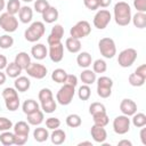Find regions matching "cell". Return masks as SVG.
Listing matches in <instances>:
<instances>
[{
    "instance_id": "30",
    "label": "cell",
    "mask_w": 146,
    "mask_h": 146,
    "mask_svg": "<svg viewBox=\"0 0 146 146\" xmlns=\"http://www.w3.org/2000/svg\"><path fill=\"white\" fill-rule=\"evenodd\" d=\"M14 133L15 135H25V136H29V133H30V125L25 121H18L14 125Z\"/></svg>"
},
{
    "instance_id": "62",
    "label": "cell",
    "mask_w": 146,
    "mask_h": 146,
    "mask_svg": "<svg viewBox=\"0 0 146 146\" xmlns=\"http://www.w3.org/2000/svg\"><path fill=\"white\" fill-rule=\"evenodd\" d=\"M22 1H24V2H32L33 0H22Z\"/></svg>"
},
{
    "instance_id": "56",
    "label": "cell",
    "mask_w": 146,
    "mask_h": 146,
    "mask_svg": "<svg viewBox=\"0 0 146 146\" xmlns=\"http://www.w3.org/2000/svg\"><path fill=\"white\" fill-rule=\"evenodd\" d=\"M140 140L143 145H146V128L144 127H141V130H140Z\"/></svg>"
},
{
    "instance_id": "2",
    "label": "cell",
    "mask_w": 146,
    "mask_h": 146,
    "mask_svg": "<svg viewBox=\"0 0 146 146\" xmlns=\"http://www.w3.org/2000/svg\"><path fill=\"white\" fill-rule=\"evenodd\" d=\"M46 27L42 22H33L24 32V36L29 42H36L44 34Z\"/></svg>"
},
{
    "instance_id": "37",
    "label": "cell",
    "mask_w": 146,
    "mask_h": 146,
    "mask_svg": "<svg viewBox=\"0 0 146 146\" xmlns=\"http://www.w3.org/2000/svg\"><path fill=\"white\" fill-rule=\"evenodd\" d=\"M128 81H129V83H130L131 86H133V87H141V86H144L146 79H144V78L137 75V74L133 72V73H131V74L129 75Z\"/></svg>"
},
{
    "instance_id": "1",
    "label": "cell",
    "mask_w": 146,
    "mask_h": 146,
    "mask_svg": "<svg viewBox=\"0 0 146 146\" xmlns=\"http://www.w3.org/2000/svg\"><path fill=\"white\" fill-rule=\"evenodd\" d=\"M114 21L120 26H127L131 22V8L124 1H119L114 6Z\"/></svg>"
},
{
    "instance_id": "29",
    "label": "cell",
    "mask_w": 146,
    "mask_h": 146,
    "mask_svg": "<svg viewBox=\"0 0 146 146\" xmlns=\"http://www.w3.org/2000/svg\"><path fill=\"white\" fill-rule=\"evenodd\" d=\"M92 120H94V124L99 125V127H106L110 122L108 115L106 114V112H102V113H97L92 115Z\"/></svg>"
},
{
    "instance_id": "7",
    "label": "cell",
    "mask_w": 146,
    "mask_h": 146,
    "mask_svg": "<svg viewBox=\"0 0 146 146\" xmlns=\"http://www.w3.org/2000/svg\"><path fill=\"white\" fill-rule=\"evenodd\" d=\"M90 32H91V26H90L89 22H87V21H79L70 30L71 36L76 38V39H82L87 35H89Z\"/></svg>"
},
{
    "instance_id": "25",
    "label": "cell",
    "mask_w": 146,
    "mask_h": 146,
    "mask_svg": "<svg viewBox=\"0 0 146 146\" xmlns=\"http://www.w3.org/2000/svg\"><path fill=\"white\" fill-rule=\"evenodd\" d=\"M5 70H6V75H8L9 78H13V79H16L17 76H19L21 73H22V71H23L15 62L9 63V64L6 66Z\"/></svg>"
},
{
    "instance_id": "31",
    "label": "cell",
    "mask_w": 146,
    "mask_h": 146,
    "mask_svg": "<svg viewBox=\"0 0 146 146\" xmlns=\"http://www.w3.org/2000/svg\"><path fill=\"white\" fill-rule=\"evenodd\" d=\"M0 141H1V144L5 145V146L14 145V143H15V133L10 132L9 130L2 131L1 135H0Z\"/></svg>"
},
{
    "instance_id": "57",
    "label": "cell",
    "mask_w": 146,
    "mask_h": 146,
    "mask_svg": "<svg viewBox=\"0 0 146 146\" xmlns=\"http://www.w3.org/2000/svg\"><path fill=\"white\" fill-rule=\"evenodd\" d=\"M97 1H98L99 7H103V8L108 7L111 5V2H112V0H97Z\"/></svg>"
},
{
    "instance_id": "10",
    "label": "cell",
    "mask_w": 146,
    "mask_h": 146,
    "mask_svg": "<svg viewBox=\"0 0 146 146\" xmlns=\"http://www.w3.org/2000/svg\"><path fill=\"white\" fill-rule=\"evenodd\" d=\"M25 71L31 78H34V79H38V80L43 79L47 75V72H48L47 67L42 64H39V63H31Z\"/></svg>"
},
{
    "instance_id": "16",
    "label": "cell",
    "mask_w": 146,
    "mask_h": 146,
    "mask_svg": "<svg viewBox=\"0 0 146 146\" xmlns=\"http://www.w3.org/2000/svg\"><path fill=\"white\" fill-rule=\"evenodd\" d=\"M58 10L57 8L52 7V6H49L48 9H46L43 13H42V19L43 22L48 23V24H51L54 22H56L58 19Z\"/></svg>"
},
{
    "instance_id": "40",
    "label": "cell",
    "mask_w": 146,
    "mask_h": 146,
    "mask_svg": "<svg viewBox=\"0 0 146 146\" xmlns=\"http://www.w3.org/2000/svg\"><path fill=\"white\" fill-rule=\"evenodd\" d=\"M13 44H14V39L9 34H3L0 36V48L9 49Z\"/></svg>"
},
{
    "instance_id": "15",
    "label": "cell",
    "mask_w": 146,
    "mask_h": 146,
    "mask_svg": "<svg viewBox=\"0 0 146 146\" xmlns=\"http://www.w3.org/2000/svg\"><path fill=\"white\" fill-rule=\"evenodd\" d=\"M31 55L36 59V60H42L48 56V49L46 48L44 44L42 43H36L35 46L32 47L31 49Z\"/></svg>"
},
{
    "instance_id": "23",
    "label": "cell",
    "mask_w": 146,
    "mask_h": 146,
    "mask_svg": "<svg viewBox=\"0 0 146 146\" xmlns=\"http://www.w3.org/2000/svg\"><path fill=\"white\" fill-rule=\"evenodd\" d=\"M43 119H44V115H43V112L38 110L36 112H33L31 114H27V122L29 124L31 125H39L43 122Z\"/></svg>"
},
{
    "instance_id": "46",
    "label": "cell",
    "mask_w": 146,
    "mask_h": 146,
    "mask_svg": "<svg viewBox=\"0 0 146 146\" xmlns=\"http://www.w3.org/2000/svg\"><path fill=\"white\" fill-rule=\"evenodd\" d=\"M5 104H6L7 110L14 112V111L18 110V107H19V98H13V99L5 100Z\"/></svg>"
},
{
    "instance_id": "3",
    "label": "cell",
    "mask_w": 146,
    "mask_h": 146,
    "mask_svg": "<svg viewBox=\"0 0 146 146\" xmlns=\"http://www.w3.org/2000/svg\"><path fill=\"white\" fill-rule=\"evenodd\" d=\"M98 48L103 57L113 58L116 55V46L112 38H103L98 42Z\"/></svg>"
},
{
    "instance_id": "44",
    "label": "cell",
    "mask_w": 146,
    "mask_h": 146,
    "mask_svg": "<svg viewBox=\"0 0 146 146\" xmlns=\"http://www.w3.org/2000/svg\"><path fill=\"white\" fill-rule=\"evenodd\" d=\"M49 6H50V5H49V2H48L47 0H36V1L34 2V10H35L36 13L42 14L46 9H48Z\"/></svg>"
},
{
    "instance_id": "13",
    "label": "cell",
    "mask_w": 146,
    "mask_h": 146,
    "mask_svg": "<svg viewBox=\"0 0 146 146\" xmlns=\"http://www.w3.org/2000/svg\"><path fill=\"white\" fill-rule=\"evenodd\" d=\"M120 111L122 112L123 115L127 116H132L136 112H137V104L129 98H124L122 99V102L120 103Z\"/></svg>"
},
{
    "instance_id": "11",
    "label": "cell",
    "mask_w": 146,
    "mask_h": 146,
    "mask_svg": "<svg viewBox=\"0 0 146 146\" xmlns=\"http://www.w3.org/2000/svg\"><path fill=\"white\" fill-rule=\"evenodd\" d=\"M48 56L54 63H59L64 57V44L62 42L50 44L48 50Z\"/></svg>"
},
{
    "instance_id": "45",
    "label": "cell",
    "mask_w": 146,
    "mask_h": 146,
    "mask_svg": "<svg viewBox=\"0 0 146 146\" xmlns=\"http://www.w3.org/2000/svg\"><path fill=\"white\" fill-rule=\"evenodd\" d=\"M97 80V87H105V88H112L113 87V81L108 76H100Z\"/></svg>"
},
{
    "instance_id": "28",
    "label": "cell",
    "mask_w": 146,
    "mask_h": 146,
    "mask_svg": "<svg viewBox=\"0 0 146 146\" xmlns=\"http://www.w3.org/2000/svg\"><path fill=\"white\" fill-rule=\"evenodd\" d=\"M33 137L34 139L38 141V143H43L46 141L48 138H49V132L46 128H42V127H39V128H35L34 131H33Z\"/></svg>"
},
{
    "instance_id": "61",
    "label": "cell",
    "mask_w": 146,
    "mask_h": 146,
    "mask_svg": "<svg viewBox=\"0 0 146 146\" xmlns=\"http://www.w3.org/2000/svg\"><path fill=\"white\" fill-rule=\"evenodd\" d=\"M5 7H6V2H5V0H0V11H2V10L5 9Z\"/></svg>"
},
{
    "instance_id": "60",
    "label": "cell",
    "mask_w": 146,
    "mask_h": 146,
    "mask_svg": "<svg viewBox=\"0 0 146 146\" xmlns=\"http://www.w3.org/2000/svg\"><path fill=\"white\" fill-rule=\"evenodd\" d=\"M82 145H89V146H92V143L91 141H81L78 144V146H82Z\"/></svg>"
},
{
    "instance_id": "36",
    "label": "cell",
    "mask_w": 146,
    "mask_h": 146,
    "mask_svg": "<svg viewBox=\"0 0 146 146\" xmlns=\"http://www.w3.org/2000/svg\"><path fill=\"white\" fill-rule=\"evenodd\" d=\"M81 123H82V120L78 114H70L66 117V124L70 128H78L81 125Z\"/></svg>"
},
{
    "instance_id": "53",
    "label": "cell",
    "mask_w": 146,
    "mask_h": 146,
    "mask_svg": "<svg viewBox=\"0 0 146 146\" xmlns=\"http://www.w3.org/2000/svg\"><path fill=\"white\" fill-rule=\"evenodd\" d=\"M65 83L66 84H70V86H73V87H76V84H78V78H76V75H74V74H67L66 80H65Z\"/></svg>"
},
{
    "instance_id": "47",
    "label": "cell",
    "mask_w": 146,
    "mask_h": 146,
    "mask_svg": "<svg viewBox=\"0 0 146 146\" xmlns=\"http://www.w3.org/2000/svg\"><path fill=\"white\" fill-rule=\"evenodd\" d=\"M11 128H13V122L5 116H0V132L10 130Z\"/></svg>"
},
{
    "instance_id": "6",
    "label": "cell",
    "mask_w": 146,
    "mask_h": 146,
    "mask_svg": "<svg viewBox=\"0 0 146 146\" xmlns=\"http://www.w3.org/2000/svg\"><path fill=\"white\" fill-rule=\"evenodd\" d=\"M137 59V50L133 48H127L119 54L117 63L121 67H130Z\"/></svg>"
},
{
    "instance_id": "35",
    "label": "cell",
    "mask_w": 146,
    "mask_h": 146,
    "mask_svg": "<svg viewBox=\"0 0 146 146\" xmlns=\"http://www.w3.org/2000/svg\"><path fill=\"white\" fill-rule=\"evenodd\" d=\"M132 124L137 128H141L146 125V115L144 113H135L132 115Z\"/></svg>"
},
{
    "instance_id": "17",
    "label": "cell",
    "mask_w": 146,
    "mask_h": 146,
    "mask_svg": "<svg viewBox=\"0 0 146 146\" xmlns=\"http://www.w3.org/2000/svg\"><path fill=\"white\" fill-rule=\"evenodd\" d=\"M22 70H26L29 67V65L31 64V57L29 56L27 52L25 51H21L16 55L15 57V60H14Z\"/></svg>"
},
{
    "instance_id": "59",
    "label": "cell",
    "mask_w": 146,
    "mask_h": 146,
    "mask_svg": "<svg viewBox=\"0 0 146 146\" xmlns=\"http://www.w3.org/2000/svg\"><path fill=\"white\" fill-rule=\"evenodd\" d=\"M6 79H7L6 73H3V72L0 71V86H2V84L6 82Z\"/></svg>"
},
{
    "instance_id": "58",
    "label": "cell",
    "mask_w": 146,
    "mask_h": 146,
    "mask_svg": "<svg viewBox=\"0 0 146 146\" xmlns=\"http://www.w3.org/2000/svg\"><path fill=\"white\" fill-rule=\"evenodd\" d=\"M119 146H132V143L130 141V140H127V139H123V140H120L119 141V144H117Z\"/></svg>"
},
{
    "instance_id": "48",
    "label": "cell",
    "mask_w": 146,
    "mask_h": 146,
    "mask_svg": "<svg viewBox=\"0 0 146 146\" xmlns=\"http://www.w3.org/2000/svg\"><path fill=\"white\" fill-rule=\"evenodd\" d=\"M59 125H60V121H59V119H57V117L51 116V117H48V119L46 120V127H47L48 129L54 130V129L59 128Z\"/></svg>"
},
{
    "instance_id": "33",
    "label": "cell",
    "mask_w": 146,
    "mask_h": 146,
    "mask_svg": "<svg viewBox=\"0 0 146 146\" xmlns=\"http://www.w3.org/2000/svg\"><path fill=\"white\" fill-rule=\"evenodd\" d=\"M41 108H42L43 113H48V114L54 113L56 111V108H57L56 100L54 98H51V99H48L46 102H42L41 103Z\"/></svg>"
},
{
    "instance_id": "52",
    "label": "cell",
    "mask_w": 146,
    "mask_h": 146,
    "mask_svg": "<svg viewBox=\"0 0 146 146\" xmlns=\"http://www.w3.org/2000/svg\"><path fill=\"white\" fill-rule=\"evenodd\" d=\"M29 139V136H25V135H15V145H24Z\"/></svg>"
},
{
    "instance_id": "55",
    "label": "cell",
    "mask_w": 146,
    "mask_h": 146,
    "mask_svg": "<svg viewBox=\"0 0 146 146\" xmlns=\"http://www.w3.org/2000/svg\"><path fill=\"white\" fill-rule=\"evenodd\" d=\"M8 65V62H7V57L5 55H0V71L6 68V66Z\"/></svg>"
},
{
    "instance_id": "32",
    "label": "cell",
    "mask_w": 146,
    "mask_h": 146,
    "mask_svg": "<svg viewBox=\"0 0 146 146\" xmlns=\"http://www.w3.org/2000/svg\"><path fill=\"white\" fill-rule=\"evenodd\" d=\"M66 76H67V73L63 68H56L51 73V79L57 83H65Z\"/></svg>"
},
{
    "instance_id": "12",
    "label": "cell",
    "mask_w": 146,
    "mask_h": 146,
    "mask_svg": "<svg viewBox=\"0 0 146 146\" xmlns=\"http://www.w3.org/2000/svg\"><path fill=\"white\" fill-rule=\"evenodd\" d=\"M63 36H64V27L60 24H55V26L51 29V32L47 39V42L49 46L58 43V42H60Z\"/></svg>"
},
{
    "instance_id": "43",
    "label": "cell",
    "mask_w": 146,
    "mask_h": 146,
    "mask_svg": "<svg viewBox=\"0 0 146 146\" xmlns=\"http://www.w3.org/2000/svg\"><path fill=\"white\" fill-rule=\"evenodd\" d=\"M38 98H39L40 103H42V102H46V100L51 99V98H54V97H52V92H51V90H50L49 88H42V89L39 91Z\"/></svg>"
},
{
    "instance_id": "34",
    "label": "cell",
    "mask_w": 146,
    "mask_h": 146,
    "mask_svg": "<svg viewBox=\"0 0 146 146\" xmlns=\"http://www.w3.org/2000/svg\"><path fill=\"white\" fill-rule=\"evenodd\" d=\"M6 9H7V13L10 14V15L18 14V11L21 9V2H19V0H9L6 3Z\"/></svg>"
},
{
    "instance_id": "14",
    "label": "cell",
    "mask_w": 146,
    "mask_h": 146,
    "mask_svg": "<svg viewBox=\"0 0 146 146\" xmlns=\"http://www.w3.org/2000/svg\"><path fill=\"white\" fill-rule=\"evenodd\" d=\"M90 133H91L92 139H94L96 143H99V144H103V143L106 140V138H107V132H106L105 128H104V127L96 125V124H94V125L91 127Z\"/></svg>"
},
{
    "instance_id": "54",
    "label": "cell",
    "mask_w": 146,
    "mask_h": 146,
    "mask_svg": "<svg viewBox=\"0 0 146 146\" xmlns=\"http://www.w3.org/2000/svg\"><path fill=\"white\" fill-rule=\"evenodd\" d=\"M135 73H136L137 75H139V76H141V78L146 79V65H145V64H143V65L138 66V67L136 68Z\"/></svg>"
},
{
    "instance_id": "50",
    "label": "cell",
    "mask_w": 146,
    "mask_h": 146,
    "mask_svg": "<svg viewBox=\"0 0 146 146\" xmlns=\"http://www.w3.org/2000/svg\"><path fill=\"white\" fill-rule=\"evenodd\" d=\"M133 7L137 11L146 13V0H133Z\"/></svg>"
},
{
    "instance_id": "5",
    "label": "cell",
    "mask_w": 146,
    "mask_h": 146,
    "mask_svg": "<svg viewBox=\"0 0 146 146\" xmlns=\"http://www.w3.org/2000/svg\"><path fill=\"white\" fill-rule=\"evenodd\" d=\"M0 27L8 33H13L18 27V21L15 15H10L7 11L2 13L0 15Z\"/></svg>"
},
{
    "instance_id": "9",
    "label": "cell",
    "mask_w": 146,
    "mask_h": 146,
    "mask_svg": "<svg viewBox=\"0 0 146 146\" xmlns=\"http://www.w3.org/2000/svg\"><path fill=\"white\" fill-rule=\"evenodd\" d=\"M111 19H112L111 13L106 9H100L96 13V15L94 17V25L98 30H104L110 24Z\"/></svg>"
},
{
    "instance_id": "51",
    "label": "cell",
    "mask_w": 146,
    "mask_h": 146,
    "mask_svg": "<svg viewBox=\"0 0 146 146\" xmlns=\"http://www.w3.org/2000/svg\"><path fill=\"white\" fill-rule=\"evenodd\" d=\"M83 3L89 10H96V9L99 8V5H98L97 0H83Z\"/></svg>"
},
{
    "instance_id": "18",
    "label": "cell",
    "mask_w": 146,
    "mask_h": 146,
    "mask_svg": "<svg viewBox=\"0 0 146 146\" xmlns=\"http://www.w3.org/2000/svg\"><path fill=\"white\" fill-rule=\"evenodd\" d=\"M14 84H15V89H16L17 91H19V92H25V91H27V90L30 89L31 81H30V79L26 78V76H17L16 80H15V82H14Z\"/></svg>"
},
{
    "instance_id": "42",
    "label": "cell",
    "mask_w": 146,
    "mask_h": 146,
    "mask_svg": "<svg viewBox=\"0 0 146 146\" xmlns=\"http://www.w3.org/2000/svg\"><path fill=\"white\" fill-rule=\"evenodd\" d=\"M2 97L5 100H8V99H13V98H18V94H17V90L15 88H6L3 89L2 91Z\"/></svg>"
},
{
    "instance_id": "49",
    "label": "cell",
    "mask_w": 146,
    "mask_h": 146,
    "mask_svg": "<svg viewBox=\"0 0 146 146\" xmlns=\"http://www.w3.org/2000/svg\"><path fill=\"white\" fill-rule=\"evenodd\" d=\"M112 94V88H105V87H97V95L100 98H108Z\"/></svg>"
},
{
    "instance_id": "21",
    "label": "cell",
    "mask_w": 146,
    "mask_h": 146,
    "mask_svg": "<svg viewBox=\"0 0 146 146\" xmlns=\"http://www.w3.org/2000/svg\"><path fill=\"white\" fill-rule=\"evenodd\" d=\"M91 62H92V58H91V55L87 51H82L76 57V63L80 67H83V68H88L90 65H91Z\"/></svg>"
},
{
    "instance_id": "38",
    "label": "cell",
    "mask_w": 146,
    "mask_h": 146,
    "mask_svg": "<svg viewBox=\"0 0 146 146\" xmlns=\"http://www.w3.org/2000/svg\"><path fill=\"white\" fill-rule=\"evenodd\" d=\"M107 70V64L104 59H96L92 64V71L95 73H104Z\"/></svg>"
},
{
    "instance_id": "8",
    "label": "cell",
    "mask_w": 146,
    "mask_h": 146,
    "mask_svg": "<svg viewBox=\"0 0 146 146\" xmlns=\"http://www.w3.org/2000/svg\"><path fill=\"white\" fill-rule=\"evenodd\" d=\"M113 130L117 135H124L130 130V119L127 115H119L113 121Z\"/></svg>"
},
{
    "instance_id": "4",
    "label": "cell",
    "mask_w": 146,
    "mask_h": 146,
    "mask_svg": "<svg viewBox=\"0 0 146 146\" xmlns=\"http://www.w3.org/2000/svg\"><path fill=\"white\" fill-rule=\"evenodd\" d=\"M74 94H75V87L64 83V86L60 87V89L57 91L56 100L60 105H68L73 100Z\"/></svg>"
},
{
    "instance_id": "27",
    "label": "cell",
    "mask_w": 146,
    "mask_h": 146,
    "mask_svg": "<svg viewBox=\"0 0 146 146\" xmlns=\"http://www.w3.org/2000/svg\"><path fill=\"white\" fill-rule=\"evenodd\" d=\"M22 108H23V112L27 115V114H31L33 112H36L38 110H40L39 107V104L34 100V99H26L23 105H22Z\"/></svg>"
},
{
    "instance_id": "24",
    "label": "cell",
    "mask_w": 146,
    "mask_h": 146,
    "mask_svg": "<svg viewBox=\"0 0 146 146\" xmlns=\"http://www.w3.org/2000/svg\"><path fill=\"white\" fill-rule=\"evenodd\" d=\"M131 21L137 29H145L146 27V14L137 11L133 16H131Z\"/></svg>"
},
{
    "instance_id": "26",
    "label": "cell",
    "mask_w": 146,
    "mask_h": 146,
    "mask_svg": "<svg viewBox=\"0 0 146 146\" xmlns=\"http://www.w3.org/2000/svg\"><path fill=\"white\" fill-rule=\"evenodd\" d=\"M80 79L81 81L84 83V84H92L94 82H96V73L92 71V70H89V68H86L84 71H82L81 75H80Z\"/></svg>"
},
{
    "instance_id": "22",
    "label": "cell",
    "mask_w": 146,
    "mask_h": 146,
    "mask_svg": "<svg viewBox=\"0 0 146 146\" xmlns=\"http://www.w3.org/2000/svg\"><path fill=\"white\" fill-rule=\"evenodd\" d=\"M50 139H51V143L55 144V145H62L65 139H66V133L64 130L62 129H54V131L51 132L50 135Z\"/></svg>"
},
{
    "instance_id": "39",
    "label": "cell",
    "mask_w": 146,
    "mask_h": 146,
    "mask_svg": "<svg viewBox=\"0 0 146 146\" xmlns=\"http://www.w3.org/2000/svg\"><path fill=\"white\" fill-rule=\"evenodd\" d=\"M90 95H91V89L88 84H83L79 88V91H78V96L81 100H88L90 98Z\"/></svg>"
},
{
    "instance_id": "41",
    "label": "cell",
    "mask_w": 146,
    "mask_h": 146,
    "mask_svg": "<svg viewBox=\"0 0 146 146\" xmlns=\"http://www.w3.org/2000/svg\"><path fill=\"white\" fill-rule=\"evenodd\" d=\"M102 112H106V107H105V105L102 104V103L95 102V103H92V104L89 106V113H90L91 115L97 114V113H102Z\"/></svg>"
},
{
    "instance_id": "20",
    "label": "cell",
    "mask_w": 146,
    "mask_h": 146,
    "mask_svg": "<svg viewBox=\"0 0 146 146\" xmlns=\"http://www.w3.org/2000/svg\"><path fill=\"white\" fill-rule=\"evenodd\" d=\"M18 17H19V21L24 24H27L32 21L33 18V10L32 8H30L29 6H23L21 7L19 11H18Z\"/></svg>"
},
{
    "instance_id": "19",
    "label": "cell",
    "mask_w": 146,
    "mask_h": 146,
    "mask_svg": "<svg viewBox=\"0 0 146 146\" xmlns=\"http://www.w3.org/2000/svg\"><path fill=\"white\" fill-rule=\"evenodd\" d=\"M65 47L66 49L72 52V54H76L81 50V41L80 39H76V38H73V36H70L66 39L65 41Z\"/></svg>"
}]
</instances>
